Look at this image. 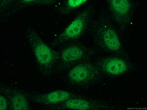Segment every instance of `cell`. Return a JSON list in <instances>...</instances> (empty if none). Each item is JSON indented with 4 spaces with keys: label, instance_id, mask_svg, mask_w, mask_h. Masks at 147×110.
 <instances>
[{
    "label": "cell",
    "instance_id": "6da1fadb",
    "mask_svg": "<svg viewBox=\"0 0 147 110\" xmlns=\"http://www.w3.org/2000/svg\"><path fill=\"white\" fill-rule=\"evenodd\" d=\"M89 26L92 38L99 50L113 55L127 57L117 32L106 13L100 12Z\"/></svg>",
    "mask_w": 147,
    "mask_h": 110
},
{
    "label": "cell",
    "instance_id": "7a4b0ae2",
    "mask_svg": "<svg viewBox=\"0 0 147 110\" xmlns=\"http://www.w3.org/2000/svg\"><path fill=\"white\" fill-rule=\"evenodd\" d=\"M65 72L64 82L74 88H88L100 82L105 76L94 62L90 60L79 63Z\"/></svg>",
    "mask_w": 147,
    "mask_h": 110
},
{
    "label": "cell",
    "instance_id": "3957f363",
    "mask_svg": "<svg viewBox=\"0 0 147 110\" xmlns=\"http://www.w3.org/2000/svg\"><path fill=\"white\" fill-rule=\"evenodd\" d=\"M58 52L59 58L53 74L65 72L81 62L90 61L96 54L93 49L75 41L66 44Z\"/></svg>",
    "mask_w": 147,
    "mask_h": 110
},
{
    "label": "cell",
    "instance_id": "277c9868",
    "mask_svg": "<svg viewBox=\"0 0 147 110\" xmlns=\"http://www.w3.org/2000/svg\"><path fill=\"white\" fill-rule=\"evenodd\" d=\"M26 37L38 64L40 72L49 77L53 72L57 61L58 52L51 49L32 28H28Z\"/></svg>",
    "mask_w": 147,
    "mask_h": 110
},
{
    "label": "cell",
    "instance_id": "5b68a950",
    "mask_svg": "<svg viewBox=\"0 0 147 110\" xmlns=\"http://www.w3.org/2000/svg\"><path fill=\"white\" fill-rule=\"evenodd\" d=\"M94 7L90 5L79 13L64 30L52 42L53 46H56L77 41L89 27Z\"/></svg>",
    "mask_w": 147,
    "mask_h": 110
},
{
    "label": "cell",
    "instance_id": "8992f818",
    "mask_svg": "<svg viewBox=\"0 0 147 110\" xmlns=\"http://www.w3.org/2000/svg\"><path fill=\"white\" fill-rule=\"evenodd\" d=\"M94 62L105 76L122 75L131 71L133 68L126 57L113 55L97 56Z\"/></svg>",
    "mask_w": 147,
    "mask_h": 110
},
{
    "label": "cell",
    "instance_id": "52a82bcc",
    "mask_svg": "<svg viewBox=\"0 0 147 110\" xmlns=\"http://www.w3.org/2000/svg\"><path fill=\"white\" fill-rule=\"evenodd\" d=\"M108 8L112 18L121 32L125 31L131 23L134 6L130 0H108Z\"/></svg>",
    "mask_w": 147,
    "mask_h": 110
},
{
    "label": "cell",
    "instance_id": "ba28073f",
    "mask_svg": "<svg viewBox=\"0 0 147 110\" xmlns=\"http://www.w3.org/2000/svg\"><path fill=\"white\" fill-rule=\"evenodd\" d=\"M114 108L102 101L80 95L47 107V109L76 110H108Z\"/></svg>",
    "mask_w": 147,
    "mask_h": 110
},
{
    "label": "cell",
    "instance_id": "9c48e42d",
    "mask_svg": "<svg viewBox=\"0 0 147 110\" xmlns=\"http://www.w3.org/2000/svg\"><path fill=\"white\" fill-rule=\"evenodd\" d=\"M24 94L27 98L32 101L48 106L57 104L80 95L73 93L61 90L43 94L27 92Z\"/></svg>",
    "mask_w": 147,
    "mask_h": 110
},
{
    "label": "cell",
    "instance_id": "30bf717a",
    "mask_svg": "<svg viewBox=\"0 0 147 110\" xmlns=\"http://www.w3.org/2000/svg\"><path fill=\"white\" fill-rule=\"evenodd\" d=\"M1 92L7 99L13 110H28L29 105L24 93L16 89L5 86L1 87Z\"/></svg>",
    "mask_w": 147,
    "mask_h": 110
},
{
    "label": "cell",
    "instance_id": "8fae6325",
    "mask_svg": "<svg viewBox=\"0 0 147 110\" xmlns=\"http://www.w3.org/2000/svg\"><path fill=\"white\" fill-rule=\"evenodd\" d=\"M87 0H67L65 1L60 7V11L66 14L76 9L86 3Z\"/></svg>",
    "mask_w": 147,
    "mask_h": 110
},
{
    "label": "cell",
    "instance_id": "7c38bea8",
    "mask_svg": "<svg viewBox=\"0 0 147 110\" xmlns=\"http://www.w3.org/2000/svg\"><path fill=\"white\" fill-rule=\"evenodd\" d=\"M3 95H0V110H5L7 107V103L5 97Z\"/></svg>",
    "mask_w": 147,
    "mask_h": 110
}]
</instances>
